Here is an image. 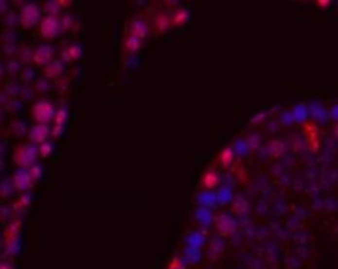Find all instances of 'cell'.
<instances>
[{"label": "cell", "instance_id": "6da1fadb", "mask_svg": "<svg viewBox=\"0 0 338 269\" xmlns=\"http://www.w3.org/2000/svg\"><path fill=\"white\" fill-rule=\"evenodd\" d=\"M40 155H38V148H34V144L32 143H24V144H18L16 148H14V157H12V161H14V164L18 166V168H32L34 164H36V159H38Z\"/></svg>", "mask_w": 338, "mask_h": 269}, {"label": "cell", "instance_id": "7a4b0ae2", "mask_svg": "<svg viewBox=\"0 0 338 269\" xmlns=\"http://www.w3.org/2000/svg\"><path fill=\"white\" fill-rule=\"evenodd\" d=\"M55 115H57V109L50 101H38L32 107V117L40 125H48L50 121H55Z\"/></svg>", "mask_w": 338, "mask_h": 269}, {"label": "cell", "instance_id": "3957f363", "mask_svg": "<svg viewBox=\"0 0 338 269\" xmlns=\"http://www.w3.org/2000/svg\"><path fill=\"white\" fill-rule=\"evenodd\" d=\"M61 30H64V26H61V18L59 16H44L42 22H40V36L46 38V40H52L55 38Z\"/></svg>", "mask_w": 338, "mask_h": 269}, {"label": "cell", "instance_id": "277c9868", "mask_svg": "<svg viewBox=\"0 0 338 269\" xmlns=\"http://www.w3.org/2000/svg\"><path fill=\"white\" fill-rule=\"evenodd\" d=\"M12 184H14V190L20 192V194H26L34 184V176L28 168H18L14 174H12Z\"/></svg>", "mask_w": 338, "mask_h": 269}, {"label": "cell", "instance_id": "5b68a950", "mask_svg": "<svg viewBox=\"0 0 338 269\" xmlns=\"http://www.w3.org/2000/svg\"><path fill=\"white\" fill-rule=\"evenodd\" d=\"M42 12H40V6L38 4H24L22 10H20V22L24 28H32L34 24L42 22Z\"/></svg>", "mask_w": 338, "mask_h": 269}, {"label": "cell", "instance_id": "8992f818", "mask_svg": "<svg viewBox=\"0 0 338 269\" xmlns=\"http://www.w3.org/2000/svg\"><path fill=\"white\" fill-rule=\"evenodd\" d=\"M52 135V129H50V125H40V123H36V125H32V129L28 131V139H30V143L32 144H44V143H48V137Z\"/></svg>", "mask_w": 338, "mask_h": 269}, {"label": "cell", "instance_id": "52a82bcc", "mask_svg": "<svg viewBox=\"0 0 338 269\" xmlns=\"http://www.w3.org/2000/svg\"><path fill=\"white\" fill-rule=\"evenodd\" d=\"M32 62L36 64V66H48V64H52L53 62V52H52V48L50 46H38L36 50H34V54H32Z\"/></svg>", "mask_w": 338, "mask_h": 269}, {"label": "cell", "instance_id": "ba28073f", "mask_svg": "<svg viewBox=\"0 0 338 269\" xmlns=\"http://www.w3.org/2000/svg\"><path fill=\"white\" fill-rule=\"evenodd\" d=\"M148 32H150V26L144 20H141V18H137V20H133L129 24V36H135L139 40H144L148 36Z\"/></svg>", "mask_w": 338, "mask_h": 269}, {"label": "cell", "instance_id": "9c48e42d", "mask_svg": "<svg viewBox=\"0 0 338 269\" xmlns=\"http://www.w3.org/2000/svg\"><path fill=\"white\" fill-rule=\"evenodd\" d=\"M170 26H172V16H170L168 12H159V14H155V22H152V30H155V32L162 34V32H166Z\"/></svg>", "mask_w": 338, "mask_h": 269}, {"label": "cell", "instance_id": "30bf717a", "mask_svg": "<svg viewBox=\"0 0 338 269\" xmlns=\"http://www.w3.org/2000/svg\"><path fill=\"white\" fill-rule=\"evenodd\" d=\"M66 121H68V109H66V105H61L59 109H57V115H55V127L52 129V135L53 137H59L61 135V129H64V125H66Z\"/></svg>", "mask_w": 338, "mask_h": 269}, {"label": "cell", "instance_id": "8fae6325", "mask_svg": "<svg viewBox=\"0 0 338 269\" xmlns=\"http://www.w3.org/2000/svg\"><path fill=\"white\" fill-rule=\"evenodd\" d=\"M218 184H220V174L213 170V168L206 170L204 176H202V186L204 188H216Z\"/></svg>", "mask_w": 338, "mask_h": 269}, {"label": "cell", "instance_id": "7c38bea8", "mask_svg": "<svg viewBox=\"0 0 338 269\" xmlns=\"http://www.w3.org/2000/svg\"><path fill=\"white\" fill-rule=\"evenodd\" d=\"M218 230L222 235H230L235 230V222L230 216H222V218H218Z\"/></svg>", "mask_w": 338, "mask_h": 269}, {"label": "cell", "instance_id": "4fadbf2b", "mask_svg": "<svg viewBox=\"0 0 338 269\" xmlns=\"http://www.w3.org/2000/svg\"><path fill=\"white\" fill-rule=\"evenodd\" d=\"M79 55H81V46H79V44H70V46L64 50V54H61V57H64L66 62H75Z\"/></svg>", "mask_w": 338, "mask_h": 269}, {"label": "cell", "instance_id": "5bb4252c", "mask_svg": "<svg viewBox=\"0 0 338 269\" xmlns=\"http://www.w3.org/2000/svg\"><path fill=\"white\" fill-rule=\"evenodd\" d=\"M61 72H64V66H61V62L59 59H53L52 64H48L46 68H44V73H46V77H59L61 75Z\"/></svg>", "mask_w": 338, "mask_h": 269}, {"label": "cell", "instance_id": "9a60e30c", "mask_svg": "<svg viewBox=\"0 0 338 269\" xmlns=\"http://www.w3.org/2000/svg\"><path fill=\"white\" fill-rule=\"evenodd\" d=\"M170 16H172V26H184V24L188 22V18H190V12L186 8H178Z\"/></svg>", "mask_w": 338, "mask_h": 269}, {"label": "cell", "instance_id": "2e32d148", "mask_svg": "<svg viewBox=\"0 0 338 269\" xmlns=\"http://www.w3.org/2000/svg\"><path fill=\"white\" fill-rule=\"evenodd\" d=\"M141 46H142V40H139V38H135V36H129V34H127V38H125V50H127L129 54L139 52V50H141Z\"/></svg>", "mask_w": 338, "mask_h": 269}, {"label": "cell", "instance_id": "e0dca14e", "mask_svg": "<svg viewBox=\"0 0 338 269\" xmlns=\"http://www.w3.org/2000/svg\"><path fill=\"white\" fill-rule=\"evenodd\" d=\"M218 161H220L222 166H230V164L233 162V148H231V146H226L224 151L220 153V159H218Z\"/></svg>", "mask_w": 338, "mask_h": 269}, {"label": "cell", "instance_id": "ac0fdd59", "mask_svg": "<svg viewBox=\"0 0 338 269\" xmlns=\"http://www.w3.org/2000/svg\"><path fill=\"white\" fill-rule=\"evenodd\" d=\"M28 202H30V194L20 196V198L16 200V204H14V212H16V210H26V208H28Z\"/></svg>", "mask_w": 338, "mask_h": 269}, {"label": "cell", "instance_id": "d6986e66", "mask_svg": "<svg viewBox=\"0 0 338 269\" xmlns=\"http://www.w3.org/2000/svg\"><path fill=\"white\" fill-rule=\"evenodd\" d=\"M50 153H52V143H50V141L38 146V155H40V157H48Z\"/></svg>", "mask_w": 338, "mask_h": 269}, {"label": "cell", "instance_id": "ffe728a7", "mask_svg": "<svg viewBox=\"0 0 338 269\" xmlns=\"http://www.w3.org/2000/svg\"><path fill=\"white\" fill-rule=\"evenodd\" d=\"M30 172H32V176H34V180H38V178L42 176V166H40V164H34L32 168H30Z\"/></svg>", "mask_w": 338, "mask_h": 269}, {"label": "cell", "instance_id": "44dd1931", "mask_svg": "<svg viewBox=\"0 0 338 269\" xmlns=\"http://www.w3.org/2000/svg\"><path fill=\"white\" fill-rule=\"evenodd\" d=\"M271 148H273V155H275V157H279V153H281V151H283V144H281V143H279V141H275V143H273V146H271Z\"/></svg>", "mask_w": 338, "mask_h": 269}, {"label": "cell", "instance_id": "7402d4cb", "mask_svg": "<svg viewBox=\"0 0 338 269\" xmlns=\"http://www.w3.org/2000/svg\"><path fill=\"white\" fill-rule=\"evenodd\" d=\"M0 269H14V267H12V263H10V261H6V259H4V261H2V265H0Z\"/></svg>", "mask_w": 338, "mask_h": 269}, {"label": "cell", "instance_id": "603a6c76", "mask_svg": "<svg viewBox=\"0 0 338 269\" xmlns=\"http://www.w3.org/2000/svg\"><path fill=\"white\" fill-rule=\"evenodd\" d=\"M334 135H336V137H338V125H336V127H334Z\"/></svg>", "mask_w": 338, "mask_h": 269}]
</instances>
